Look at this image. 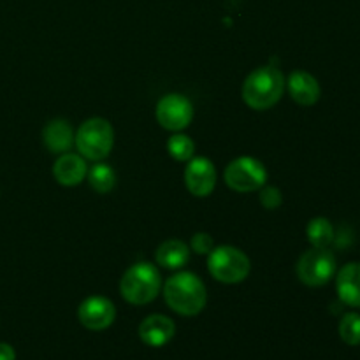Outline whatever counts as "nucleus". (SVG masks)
<instances>
[{
    "instance_id": "1",
    "label": "nucleus",
    "mask_w": 360,
    "mask_h": 360,
    "mask_svg": "<svg viewBox=\"0 0 360 360\" xmlns=\"http://www.w3.org/2000/svg\"><path fill=\"white\" fill-rule=\"evenodd\" d=\"M164 297L172 311L183 316H193L199 315L206 306L207 292L197 274L183 271L165 281Z\"/></svg>"
},
{
    "instance_id": "15",
    "label": "nucleus",
    "mask_w": 360,
    "mask_h": 360,
    "mask_svg": "<svg viewBox=\"0 0 360 360\" xmlns=\"http://www.w3.org/2000/svg\"><path fill=\"white\" fill-rule=\"evenodd\" d=\"M42 141L51 153H67L74 144L72 127L65 120H53L42 130Z\"/></svg>"
},
{
    "instance_id": "8",
    "label": "nucleus",
    "mask_w": 360,
    "mask_h": 360,
    "mask_svg": "<svg viewBox=\"0 0 360 360\" xmlns=\"http://www.w3.org/2000/svg\"><path fill=\"white\" fill-rule=\"evenodd\" d=\"M193 118V104L181 94H169L158 101L157 120L160 127L171 132L186 129Z\"/></svg>"
},
{
    "instance_id": "7",
    "label": "nucleus",
    "mask_w": 360,
    "mask_h": 360,
    "mask_svg": "<svg viewBox=\"0 0 360 360\" xmlns=\"http://www.w3.org/2000/svg\"><path fill=\"white\" fill-rule=\"evenodd\" d=\"M225 183L236 192H257L267 181V169L253 157H239L225 167Z\"/></svg>"
},
{
    "instance_id": "21",
    "label": "nucleus",
    "mask_w": 360,
    "mask_h": 360,
    "mask_svg": "<svg viewBox=\"0 0 360 360\" xmlns=\"http://www.w3.org/2000/svg\"><path fill=\"white\" fill-rule=\"evenodd\" d=\"M259 199L262 207H266V210H278L281 206V202H283L281 192L276 186H262L259 193Z\"/></svg>"
},
{
    "instance_id": "3",
    "label": "nucleus",
    "mask_w": 360,
    "mask_h": 360,
    "mask_svg": "<svg viewBox=\"0 0 360 360\" xmlns=\"http://www.w3.org/2000/svg\"><path fill=\"white\" fill-rule=\"evenodd\" d=\"M162 288V276L150 262H137L122 276L120 292L130 304L143 306L153 301Z\"/></svg>"
},
{
    "instance_id": "9",
    "label": "nucleus",
    "mask_w": 360,
    "mask_h": 360,
    "mask_svg": "<svg viewBox=\"0 0 360 360\" xmlns=\"http://www.w3.org/2000/svg\"><path fill=\"white\" fill-rule=\"evenodd\" d=\"M77 319L81 326L90 330H104L112 326L116 319V308L108 297L102 295H91L84 299L77 308Z\"/></svg>"
},
{
    "instance_id": "4",
    "label": "nucleus",
    "mask_w": 360,
    "mask_h": 360,
    "mask_svg": "<svg viewBox=\"0 0 360 360\" xmlns=\"http://www.w3.org/2000/svg\"><path fill=\"white\" fill-rule=\"evenodd\" d=\"M74 144L83 158L101 162L111 153L115 144V130L104 118H90L79 127Z\"/></svg>"
},
{
    "instance_id": "2",
    "label": "nucleus",
    "mask_w": 360,
    "mask_h": 360,
    "mask_svg": "<svg viewBox=\"0 0 360 360\" xmlns=\"http://www.w3.org/2000/svg\"><path fill=\"white\" fill-rule=\"evenodd\" d=\"M285 91V76L278 67H259L246 77L243 98L255 111H266L278 104Z\"/></svg>"
},
{
    "instance_id": "6",
    "label": "nucleus",
    "mask_w": 360,
    "mask_h": 360,
    "mask_svg": "<svg viewBox=\"0 0 360 360\" xmlns=\"http://www.w3.org/2000/svg\"><path fill=\"white\" fill-rule=\"evenodd\" d=\"M336 273V257L327 248H315L304 252L297 262V276L308 287H322L329 283Z\"/></svg>"
},
{
    "instance_id": "11",
    "label": "nucleus",
    "mask_w": 360,
    "mask_h": 360,
    "mask_svg": "<svg viewBox=\"0 0 360 360\" xmlns=\"http://www.w3.org/2000/svg\"><path fill=\"white\" fill-rule=\"evenodd\" d=\"M285 88L299 105L316 104L322 95V88L316 77L306 70H294L288 79H285Z\"/></svg>"
},
{
    "instance_id": "13",
    "label": "nucleus",
    "mask_w": 360,
    "mask_h": 360,
    "mask_svg": "<svg viewBox=\"0 0 360 360\" xmlns=\"http://www.w3.org/2000/svg\"><path fill=\"white\" fill-rule=\"evenodd\" d=\"M88 167L86 162L81 155L76 153H62V157L53 165V176L56 181L63 186H76L86 178Z\"/></svg>"
},
{
    "instance_id": "16",
    "label": "nucleus",
    "mask_w": 360,
    "mask_h": 360,
    "mask_svg": "<svg viewBox=\"0 0 360 360\" xmlns=\"http://www.w3.org/2000/svg\"><path fill=\"white\" fill-rule=\"evenodd\" d=\"M190 260V248L179 239H169L157 250V262L165 269H179Z\"/></svg>"
},
{
    "instance_id": "17",
    "label": "nucleus",
    "mask_w": 360,
    "mask_h": 360,
    "mask_svg": "<svg viewBox=\"0 0 360 360\" xmlns=\"http://www.w3.org/2000/svg\"><path fill=\"white\" fill-rule=\"evenodd\" d=\"M306 236L315 248H329L334 241V227L327 218L316 217L306 227Z\"/></svg>"
},
{
    "instance_id": "20",
    "label": "nucleus",
    "mask_w": 360,
    "mask_h": 360,
    "mask_svg": "<svg viewBox=\"0 0 360 360\" xmlns=\"http://www.w3.org/2000/svg\"><path fill=\"white\" fill-rule=\"evenodd\" d=\"M340 336L350 347L360 345V315L359 313H347L340 322Z\"/></svg>"
},
{
    "instance_id": "14",
    "label": "nucleus",
    "mask_w": 360,
    "mask_h": 360,
    "mask_svg": "<svg viewBox=\"0 0 360 360\" xmlns=\"http://www.w3.org/2000/svg\"><path fill=\"white\" fill-rule=\"evenodd\" d=\"M336 290L341 302L360 308V262H350L338 273Z\"/></svg>"
},
{
    "instance_id": "22",
    "label": "nucleus",
    "mask_w": 360,
    "mask_h": 360,
    "mask_svg": "<svg viewBox=\"0 0 360 360\" xmlns=\"http://www.w3.org/2000/svg\"><path fill=\"white\" fill-rule=\"evenodd\" d=\"M214 248L213 238L206 232H197L195 236L192 238V250L199 255H210Z\"/></svg>"
},
{
    "instance_id": "23",
    "label": "nucleus",
    "mask_w": 360,
    "mask_h": 360,
    "mask_svg": "<svg viewBox=\"0 0 360 360\" xmlns=\"http://www.w3.org/2000/svg\"><path fill=\"white\" fill-rule=\"evenodd\" d=\"M0 360H16V354L11 345L0 343Z\"/></svg>"
},
{
    "instance_id": "19",
    "label": "nucleus",
    "mask_w": 360,
    "mask_h": 360,
    "mask_svg": "<svg viewBox=\"0 0 360 360\" xmlns=\"http://www.w3.org/2000/svg\"><path fill=\"white\" fill-rule=\"evenodd\" d=\"M167 151L174 160L188 162L190 158H193V153H195V143L188 136H185V134H174L167 141Z\"/></svg>"
},
{
    "instance_id": "18",
    "label": "nucleus",
    "mask_w": 360,
    "mask_h": 360,
    "mask_svg": "<svg viewBox=\"0 0 360 360\" xmlns=\"http://www.w3.org/2000/svg\"><path fill=\"white\" fill-rule=\"evenodd\" d=\"M88 181L90 186L98 193H109L116 185V172L111 165L97 164L88 171Z\"/></svg>"
},
{
    "instance_id": "5",
    "label": "nucleus",
    "mask_w": 360,
    "mask_h": 360,
    "mask_svg": "<svg viewBox=\"0 0 360 360\" xmlns=\"http://www.w3.org/2000/svg\"><path fill=\"white\" fill-rule=\"evenodd\" d=\"M207 269L214 280L221 283H241L248 278L252 264L245 252L234 246H218L213 248L207 260Z\"/></svg>"
},
{
    "instance_id": "10",
    "label": "nucleus",
    "mask_w": 360,
    "mask_h": 360,
    "mask_svg": "<svg viewBox=\"0 0 360 360\" xmlns=\"http://www.w3.org/2000/svg\"><path fill=\"white\" fill-rule=\"evenodd\" d=\"M186 188L195 197H207L217 186V169L206 157L190 158L185 169Z\"/></svg>"
},
{
    "instance_id": "12",
    "label": "nucleus",
    "mask_w": 360,
    "mask_h": 360,
    "mask_svg": "<svg viewBox=\"0 0 360 360\" xmlns=\"http://www.w3.org/2000/svg\"><path fill=\"white\" fill-rule=\"evenodd\" d=\"M176 326L169 316L150 315L139 326V338L144 345L160 348L174 338Z\"/></svg>"
}]
</instances>
